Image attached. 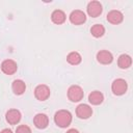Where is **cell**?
Wrapping results in <instances>:
<instances>
[{"mask_svg":"<svg viewBox=\"0 0 133 133\" xmlns=\"http://www.w3.org/2000/svg\"><path fill=\"white\" fill-rule=\"evenodd\" d=\"M11 89L14 91L15 95L17 96H21L25 92L26 90V84L23 80L21 79H17V80H14L12 81V84H11Z\"/></svg>","mask_w":133,"mask_h":133,"instance_id":"14","label":"cell"},{"mask_svg":"<svg viewBox=\"0 0 133 133\" xmlns=\"http://www.w3.org/2000/svg\"><path fill=\"white\" fill-rule=\"evenodd\" d=\"M87 14L91 18L99 17L103 11V6L99 1H90L87 4Z\"/></svg>","mask_w":133,"mask_h":133,"instance_id":"8","label":"cell"},{"mask_svg":"<svg viewBox=\"0 0 133 133\" xmlns=\"http://www.w3.org/2000/svg\"><path fill=\"white\" fill-rule=\"evenodd\" d=\"M73 119V115L69 110L60 109L54 114V122L60 128H66L71 125Z\"/></svg>","mask_w":133,"mask_h":133,"instance_id":"1","label":"cell"},{"mask_svg":"<svg viewBox=\"0 0 133 133\" xmlns=\"http://www.w3.org/2000/svg\"><path fill=\"white\" fill-rule=\"evenodd\" d=\"M21 118H22V114H21L20 110L15 109V108L7 110V112L5 114V119H6V122L9 125H17V124H19Z\"/></svg>","mask_w":133,"mask_h":133,"instance_id":"9","label":"cell"},{"mask_svg":"<svg viewBox=\"0 0 133 133\" xmlns=\"http://www.w3.org/2000/svg\"><path fill=\"white\" fill-rule=\"evenodd\" d=\"M33 124L37 129H46L49 125V117L45 113H37L33 117Z\"/></svg>","mask_w":133,"mask_h":133,"instance_id":"11","label":"cell"},{"mask_svg":"<svg viewBox=\"0 0 133 133\" xmlns=\"http://www.w3.org/2000/svg\"><path fill=\"white\" fill-rule=\"evenodd\" d=\"M97 60L101 64H110L113 61V55L107 50H101L97 53Z\"/></svg>","mask_w":133,"mask_h":133,"instance_id":"12","label":"cell"},{"mask_svg":"<svg viewBox=\"0 0 133 133\" xmlns=\"http://www.w3.org/2000/svg\"><path fill=\"white\" fill-rule=\"evenodd\" d=\"M132 64V58L130 55L128 54H122L118 56L117 58V65L119 69H123V70H126V69H129Z\"/></svg>","mask_w":133,"mask_h":133,"instance_id":"16","label":"cell"},{"mask_svg":"<svg viewBox=\"0 0 133 133\" xmlns=\"http://www.w3.org/2000/svg\"><path fill=\"white\" fill-rule=\"evenodd\" d=\"M70 22L74 25H81L86 22V15L83 10L75 9L70 14Z\"/></svg>","mask_w":133,"mask_h":133,"instance_id":"6","label":"cell"},{"mask_svg":"<svg viewBox=\"0 0 133 133\" xmlns=\"http://www.w3.org/2000/svg\"><path fill=\"white\" fill-rule=\"evenodd\" d=\"M66 133H80L77 129H69L68 131H66Z\"/></svg>","mask_w":133,"mask_h":133,"instance_id":"20","label":"cell"},{"mask_svg":"<svg viewBox=\"0 0 133 133\" xmlns=\"http://www.w3.org/2000/svg\"><path fill=\"white\" fill-rule=\"evenodd\" d=\"M127 89H128V83L123 78H117L113 80V82L111 83V90L115 96L124 95L127 91Z\"/></svg>","mask_w":133,"mask_h":133,"instance_id":"2","label":"cell"},{"mask_svg":"<svg viewBox=\"0 0 133 133\" xmlns=\"http://www.w3.org/2000/svg\"><path fill=\"white\" fill-rule=\"evenodd\" d=\"M107 21L112 25H118L124 21V15L117 9H112L107 14Z\"/></svg>","mask_w":133,"mask_h":133,"instance_id":"10","label":"cell"},{"mask_svg":"<svg viewBox=\"0 0 133 133\" xmlns=\"http://www.w3.org/2000/svg\"><path fill=\"white\" fill-rule=\"evenodd\" d=\"M84 91L79 85H71L68 89V98L71 102H79L83 99Z\"/></svg>","mask_w":133,"mask_h":133,"instance_id":"3","label":"cell"},{"mask_svg":"<svg viewBox=\"0 0 133 133\" xmlns=\"http://www.w3.org/2000/svg\"><path fill=\"white\" fill-rule=\"evenodd\" d=\"M18 70V64L14 59H5L1 62V71L5 75H14Z\"/></svg>","mask_w":133,"mask_h":133,"instance_id":"5","label":"cell"},{"mask_svg":"<svg viewBox=\"0 0 133 133\" xmlns=\"http://www.w3.org/2000/svg\"><path fill=\"white\" fill-rule=\"evenodd\" d=\"M90 33L94 37H97V38L102 37L105 33V27L102 24H95L90 28Z\"/></svg>","mask_w":133,"mask_h":133,"instance_id":"18","label":"cell"},{"mask_svg":"<svg viewBox=\"0 0 133 133\" xmlns=\"http://www.w3.org/2000/svg\"><path fill=\"white\" fill-rule=\"evenodd\" d=\"M66 61L72 64V65H78L81 61H82V57L80 55V53L76 52V51H73V52H70L66 56Z\"/></svg>","mask_w":133,"mask_h":133,"instance_id":"17","label":"cell"},{"mask_svg":"<svg viewBox=\"0 0 133 133\" xmlns=\"http://www.w3.org/2000/svg\"><path fill=\"white\" fill-rule=\"evenodd\" d=\"M0 133H14V132H12V131H11L10 129L6 128V129H3V130H2V131H1Z\"/></svg>","mask_w":133,"mask_h":133,"instance_id":"21","label":"cell"},{"mask_svg":"<svg viewBox=\"0 0 133 133\" xmlns=\"http://www.w3.org/2000/svg\"><path fill=\"white\" fill-rule=\"evenodd\" d=\"M104 101V95L99 90H94L88 95V102L91 105H100Z\"/></svg>","mask_w":133,"mask_h":133,"instance_id":"15","label":"cell"},{"mask_svg":"<svg viewBox=\"0 0 133 133\" xmlns=\"http://www.w3.org/2000/svg\"><path fill=\"white\" fill-rule=\"evenodd\" d=\"M16 133H32L31 129L27 125H20L16 129Z\"/></svg>","mask_w":133,"mask_h":133,"instance_id":"19","label":"cell"},{"mask_svg":"<svg viewBox=\"0 0 133 133\" xmlns=\"http://www.w3.org/2000/svg\"><path fill=\"white\" fill-rule=\"evenodd\" d=\"M76 115L81 119H87L92 115V108L87 104H79L76 107Z\"/></svg>","mask_w":133,"mask_h":133,"instance_id":"7","label":"cell"},{"mask_svg":"<svg viewBox=\"0 0 133 133\" xmlns=\"http://www.w3.org/2000/svg\"><path fill=\"white\" fill-rule=\"evenodd\" d=\"M50 95H51L50 87L48 85H46V84H38L34 88V97L38 101H46V100H48Z\"/></svg>","mask_w":133,"mask_h":133,"instance_id":"4","label":"cell"},{"mask_svg":"<svg viewBox=\"0 0 133 133\" xmlns=\"http://www.w3.org/2000/svg\"><path fill=\"white\" fill-rule=\"evenodd\" d=\"M51 20H52V22H53L54 24H56V25H61V24H63V23L65 22V20H66V15H65L64 11L61 10V9H55V10H53L52 14H51Z\"/></svg>","mask_w":133,"mask_h":133,"instance_id":"13","label":"cell"}]
</instances>
